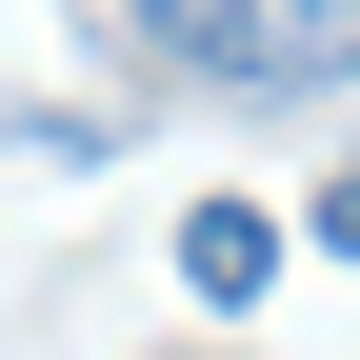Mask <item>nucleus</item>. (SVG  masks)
<instances>
[{
  "label": "nucleus",
  "mask_w": 360,
  "mask_h": 360,
  "mask_svg": "<svg viewBox=\"0 0 360 360\" xmlns=\"http://www.w3.org/2000/svg\"><path fill=\"white\" fill-rule=\"evenodd\" d=\"M101 20L180 80H240V101H300V80L360 60V0H101Z\"/></svg>",
  "instance_id": "nucleus-1"
},
{
  "label": "nucleus",
  "mask_w": 360,
  "mask_h": 360,
  "mask_svg": "<svg viewBox=\"0 0 360 360\" xmlns=\"http://www.w3.org/2000/svg\"><path fill=\"white\" fill-rule=\"evenodd\" d=\"M180 300H200V321H260V300H281V220L260 200H200L180 220Z\"/></svg>",
  "instance_id": "nucleus-2"
},
{
  "label": "nucleus",
  "mask_w": 360,
  "mask_h": 360,
  "mask_svg": "<svg viewBox=\"0 0 360 360\" xmlns=\"http://www.w3.org/2000/svg\"><path fill=\"white\" fill-rule=\"evenodd\" d=\"M321 260H360V160H340V180H321Z\"/></svg>",
  "instance_id": "nucleus-3"
}]
</instances>
